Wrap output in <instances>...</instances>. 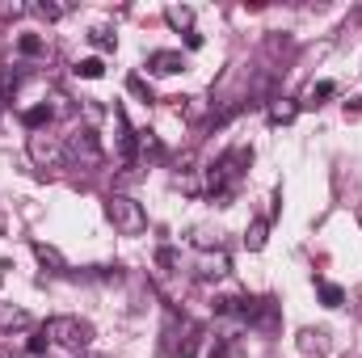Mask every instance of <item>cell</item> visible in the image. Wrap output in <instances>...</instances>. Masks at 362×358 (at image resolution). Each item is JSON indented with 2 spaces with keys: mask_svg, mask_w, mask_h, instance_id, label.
<instances>
[{
  "mask_svg": "<svg viewBox=\"0 0 362 358\" xmlns=\"http://www.w3.org/2000/svg\"><path fill=\"white\" fill-rule=\"evenodd\" d=\"M105 215H110V224H114L122 236H139V232L148 228V211H143L131 194H110Z\"/></svg>",
  "mask_w": 362,
  "mask_h": 358,
  "instance_id": "6da1fadb",
  "label": "cell"
},
{
  "mask_svg": "<svg viewBox=\"0 0 362 358\" xmlns=\"http://www.w3.org/2000/svg\"><path fill=\"white\" fill-rule=\"evenodd\" d=\"M63 156L72 160V165H80V169H97L101 165V139H97V131L93 127H80V131H72L67 135V143H63Z\"/></svg>",
  "mask_w": 362,
  "mask_h": 358,
  "instance_id": "7a4b0ae2",
  "label": "cell"
},
{
  "mask_svg": "<svg viewBox=\"0 0 362 358\" xmlns=\"http://www.w3.org/2000/svg\"><path fill=\"white\" fill-rule=\"evenodd\" d=\"M42 329H46L51 342H59V346H67V350H84V346L93 342V325H89V321H76V317H51Z\"/></svg>",
  "mask_w": 362,
  "mask_h": 358,
  "instance_id": "3957f363",
  "label": "cell"
},
{
  "mask_svg": "<svg viewBox=\"0 0 362 358\" xmlns=\"http://www.w3.org/2000/svg\"><path fill=\"white\" fill-rule=\"evenodd\" d=\"M25 148H30V160H34V165H42V169H59V165L67 160V156H63V143H55V139H51V135H42V131H34Z\"/></svg>",
  "mask_w": 362,
  "mask_h": 358,
  "instance_id": "277c9868",
  "label": "cell"
},
{
  "mask_svg": "<svg viewBox=\"0 0 362 358\" xmlns=\"http://www.w3.org/2000/svg\"><path fill=\"white\" fill-rule=\"evenodd\" d=\"M198 338H202V329L190 325V321L181 325V338L169 329V358H194L198 354Z\"/></svg>",
  "mask_w": 362,
  "mask_h": 358,
  "instance_id": "5b68a950",
  "label": "cell"
},
{
  "mask_svg": "<svg viewBox=\"0 0 362 358\" xmlns=\"http://www.w3.org/2000/svg\"><path fill=\"white\" fill-rule=\"evenodd\" d=\"M148 68H152L156 76H177V72L186 68V59H181V51H152V55H148Z\"/></svg>",
  "mask_w": 362,
  "mask_h": 358,
  "instance_id": "8992f818",
  "label": "cell"
},
{
  "mask_svg": "<svg viewBox=\"0 0 362 358\" xmlns=\"http://www.w3.org/2000/svg\"><path fill=\"white\" fill-rule=\"evenodd\" d=\"M114 127H118V152H122V160H131L135 156V135H131V122H127L122 106H114Z\"/></svg>",
  "mask_w": 362,
  "mask_h": 358,
  "instance_id": "52a82bcc",
  "label": "cell"
},
{
  "mask_svg": "<svg viewBox=\"0 0 362 358\" xmlns=\"http://www.w3.org/2000/svg\"><path fill=\"white\" fill-rule=\"evenodd\" d=\"M228 270H232V266H228V253H202L194 274H198V279H224Z\"/></svg>",
  "mask_w": 362,
  "mask_h": 358,
  "instance_id": "ba28073f",
  "label": "cell"
},
{
  "mask_svg": "<svg viewBox=\"0 0 362 358\" xmlns=\"http://www.w3.org/2000/svg\"><path fill=\"white\" fill-rule=\"evenodd\" d=\"M34 257H38L46 270H55V274H63V270H67V257H63L55 245H46V241H34Z\"/></svg>",
  "mask_w": 362,
  "mask_h": 358,
  "instance_id": "9c48e42d",
  "label": "cell"
},
{
  "mask_svg": "<svg viewBox=\"0 0 362 358\" xmlns=\"http://www.w3.org/2000/svg\"><path fill=\"white\" fill-rule=\"evenodd\" d=\"M266 241H270V219H253V224L245 228V249H249V253H261Z\"/></svg>",
  "mask_w": 362,
  "mask_h": 358,
  "instance_id": "30bf717a",
  "label": "cell"
},
{
  "mask_svg": "<svg viewBox=\"0 0 362 358\" xmlns=\"http://www.w3.org/2000/svg\"><path fill=\"white\" fill-rule=\"evenodd\" d=\"M299 350L304 354H329V329H304L299 333Z\"/></svg>",
  "mask_w": 362,
  "mask_h": 358,
  "instance_id": "8fae6325",
  "label": "cell"
},
{
  "mask_svg": "<svg viewBox=\"0 0 362 358\" xmlns=\"http://www.w3.org/2000/svg\"><path fill=\"white\" fill-rule=\"evenodd\" d=\"M0 329H4V333H13V329H30V312H25V308H8V304H0Z\"/></svg>",
  "mask_w": 362,
  "mask_h": 358,
  "instance_id": "7c38bea8",
  "label": "cell"
},
{
  "mask_svg": "<svg viewBox=\"0 0 362 358\" xmlns=\"http://www.w3.org/2000/svg\"><path fill=\"white\" fill-rule=\"evenodd\" d=\"M164 21H169L173 30H186V34H190V25H194V8H190V4H169V8H164Z\"/></svg>",
  "mask_w": 362,
  "mask_h": 358,
  "instance_id": "4fadbf2b",
  "label": "cell"
},
{
  "mask_svg": "<svg viewBox=\"0 0 362 358\" xmlns=\"http://www.w3.org/2000/svg\"><path fill=\"white\" fill-rule=\"evenodd\" d=\"M295 114H299V106H295V101H287V97L270 106V122H274V127H287V122H295Z\"/></svg>",
  "mask_w": 362,
  "mask_h": 358,
  "instance_id": "5bb4252c",
  "label": "cell"
},
{
  "mask_svg": "<svg viewBox=\"0 0 362 358\" xmlns=\"http://www.w3.org/2000/svg\"><path fill=\"white\" fill-rule=\"evenodd\" d=\"M21 122H25V131H42V127L51 122V106H30V110L21 114Z\"/></svg>",
  "mask_w": 362,
  "mask_h": 358,
  "instance_id": "9a60e30c",
  "label": "cell"
},
{
  "mask_svg": "<svg viewBox=\"0 0 362 358\" xmlns=\"http://www.w3.org/2000/svg\"><path fill=\"white\" fill-rule=\"evenodd\" d=\"M17 51H21L25 59H38V55L46 51V42H42L38 34H21V38H17Z\"/></svg>",
  "mask_w": 362,
  "mask_h": 358,
  "instance_id": "2e32d148",
  "label": "cell"
},
{
  "mask_svg": "<svg viewBox=\"0 0 362 358\" xmlns=\"http://www.w3.org/2000/svg\"><path fill=\"white\" fill-rule=\"evenodd\" d=\"M76 76H84V80H101V76H105V63H101L97 55H89V59L76 63Z\"/></svg>",
  "mask_w": 362,
  "mask_h": 358,
  "instance_id": "e0dca14e",
  "label": "cell"
},
{
  "mask_svg": "<svg viewBox=\"0 0 362 358\" xmlns=\"http://www.w3.org/2000/svg\"><path fill=\"white\" fill-rule=\"evenodd\" d=\"M316 291H321L325 308H342V304H346V291H342L337 283H316Z\"/></svg>",
  "mask_w": 362,
  "mask_h": 358,
  "instance_id": "ac0fdd59",
  "label": "cell"
},
{
  "mask_svg": "<svg viewBox=\"0 0 362 358\" xmlns=\"http://www.w3.org/2000/svg\"><path fill=\"white\" fill-rule=\"evenodd\" d=\"M34 13H38L42 21H59V17L67 13V4H55V0H42V4H34Z\"/></svg>",
  "mask_w": 362,
  "mask_h": 358,
  "instance_id": "d6986e66",
  "label": "cell"
},
{
  "mask_svg": "<svg viewBox=\"0 0 362 358\" xmlns=\"http://www.w3.org/2000/svg\"><path fill=\"white\" fill-rule=\"evenodd\" d=\"M13 93H17V76L13 72H0V106H8Z\"/></svg>",
  "mask_w": 362,
  "mask_h": 358,
  "instance_id": "ffe728a7",
  "label": "cell"
},
{
  "mask_svg": "<svg viewBox=\"0 0 362 358\" xmlns=\"http://www.w3.org/2000/svg\"><path fill=\"white\" fill-rule=\"evenodd\" d=\"M46 346H51V338H46V329H42V333H34V338L25 342V354L38 358V354H46Z\"/></svg>",
  "mask_w": 362,
  "mask_h": 358,
  "instance_id": "44dd1931",
  "label": "cell"
},
{
  "mask_svg": "<svg viewBox=\"0 0 362 358\" xmlns=\"http://www.w3.org/2000/svg\"><path fill=\"white\" fill-rule=\"evenodd\" d=\"M89 42H93L97 51H114V34H110V30H93V34H89Z\"/></svg>",
  "mask_w": 362,
  "mask_h": 358,
  "instance_id": "7402d4cb",
  "label": "cell"
},
{
  "mask_svg": "<svg viewBox=\"0 0 362 358\" xmlns=\"http://www.w3.org/2000/svg\"><path fill=\"white\" fill-rule=\"evenodd\" d=\"M21 13H25V4H21V0H0V17H4V21H17Z\"/></svg>",
  "mask_w": 362,
  "mask_h": 358,
  "instance_id": "603a6c76",
  "label": "cell"
},
{
  "mask_svg": "<svg viewBox=\"0 0 362 358\" xmlns=\"http://www.w3.org/2000/svg\"><path fill=\"white\" fill-rule=\"evenodd\" d=\"M333 93H337V84H333V80H321V84H312L308 97H312V106H316V97H333Z\"/></svg>",
  "mask_w": 362,
  "mask_h": 358,
  "instance_id": "cb8c5ba5",
  "label": "cell"
},
{
  "mask_svg": "<svg viewBox=\"0 0 362 358\" xmlns=\"http://www.w3.org/2000/svg\"><path fill=\"white\" fill-rule=\"evenodd\" d=\"M139 148H143L148 156H160V139H156L152 131H143V135H139Z\"/></svg>",
  "mask_w": 362,
  "mask_h": 358,
  "instance_id": "d4e9b609",
  "label": "cell"
},
{
  "mask_svg": "<svg viewBox=\"0 0 362 358\" xmlns=\"http://www.w3.org/2000/svg\"><path fill=\"white\" fill-rule=\"evenodd\" d=\"M127 89H131L135 97H143V101H152V89H148V84H143L139 76H131V80H127Z\"/></svg>",
  "mask_w": 362,
  "mask_h": 358,
  "instance_id": "484cf974",
  "label": "cell"
},
{
  "mask_svg": "<svg viewBox=\"0 0 362 358\" xmlns=\"http://www.w3.org/2000/svg\"><path fill=\"white\" fill-rule=\"evenodd\" d=\"M186 46H190V51H198V46H202V34H194V30H190V34H186Z\"/></svg>",
  "mask_w": 362,
  "mask_h": 358,
  "instance_id": "4316f807",
  "label": "cell"
},
{
  "mask_svg": "<svg viewBox=\"0 0 362 358\" xmlns=\"http://www.w3.org/2000/svg\"><path fill=\"white\" fill-rule=\"evenodd\" d=\"M211 358H228V346H224V342H219V346H215V350H211Z\"/></svg>",
  "mask_w": 362,
  "mask_h": 358,
  "instance_id": "83f0119b",
  "label": "cell"
},
{
  "mask_svg": "<svg viewBox=\"0 0 362 358\" xmlns=\"http://www.w3.org/2000/svg\"><path fill=\"white\" fill-rule=\"evenodd\" d=\"M0 358H21V354H13V350H4V346H0Z\"/></svg>",
  "mask_w": 362,
  "mask_h": 358,
  "instance_id": "f1b7e54d",
  "label": "cell"
},
{
  "mask_svg": "<svg viewBox=\"0 0 362 358\" xmlns=\"http://www.w3.org/2000/svg\"><path fill=\"white\" fill-rule=\"evenodd\" d=\"M350 110H362V97H358V101H350Z\"/></svg>",
  "mask_w": 362,
  "mask_h": 358,
  "instance_id": "f546056e",
  "label": "cell"
},
{
  "mask_svg": "<svg viewBox=\"0 0 362 358\" xmlns=\"http://www.w3.org/2000/svg\"><path fill=\"white\" fill-rule=\"evenodd\" d=\"M4 270H8V266H4V262H0V274H4Z\"/></svg>",
  "mask_w": 362,
  "mask_h": 358,
  "instance_id": "4dcf8cb0",
  "label": "cell"
}]
</instances>
